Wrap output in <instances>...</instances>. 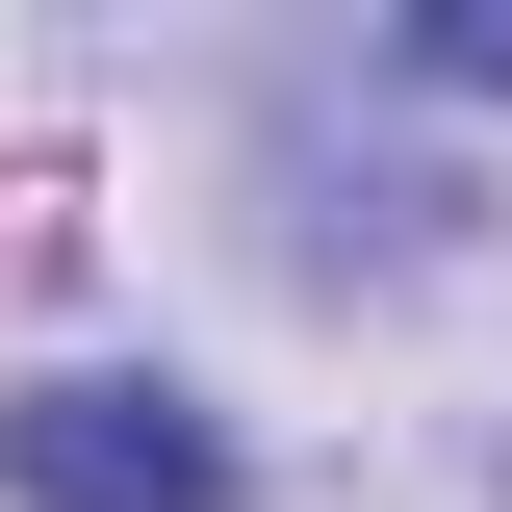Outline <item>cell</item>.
<instances>
[{
  "label": "cell",
  "mask_w": 512,
  "mask_h": 512,
  "mask_svg": "<svg viewBox=\"0 0 512 512\" xmlns=\"http://www.w3.org/2000/svg\"><path fill=\"white\" fill-rule=\"evenodd\" d=\"M0 487L26 512H231V436H205L180 384H128V359H52L0 410Z\"/></svg>",
  "instance_id": "cell-1"
},
{
  "label": "cell",
  "mask_w": 512,
  "mask_h": 512,
  "mask_svg": "<svg viewBox=\"0 0 512 512\" xmlns=\"http://www.w3.org/2000/svg\"><path fill=\"white\" fill-rule=\"evenodd\" d=\"M410 77H461V103H512V0H410Z\"/></svg>",
  "instance_id": "cell-2"
}]
</instances>
